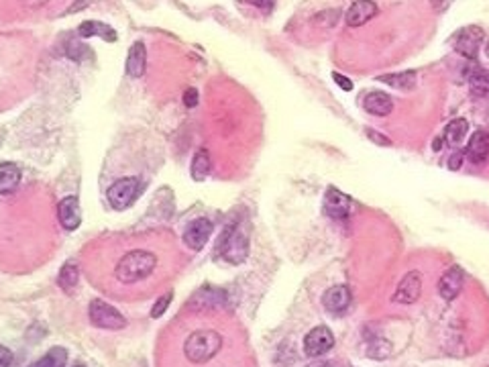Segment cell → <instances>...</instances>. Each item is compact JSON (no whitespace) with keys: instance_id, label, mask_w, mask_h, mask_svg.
Masks as SVG:
<instances>
[{"instance_id":"cell-1","label":"cell","mask_w":489,"mask_h":367,"mask_svg":"<svg viewBox=\"0 0 489 367\" xmlns=\"http://www.w3.org/2000/svg\"><path fill=\"white\" fill-rule=\"evenodd\" d=\"M155 267H157L155 253L145 251V249H131L117 263V267H114V280L124 284V286L139 284V282L147 280L155 272Z\"/></svg>"},{"instance_id":"cell-2","label":"cell","mask_w":489,"mask_h":367,"mask_svg":"<svg viewBox=\"0 0 489 367\" xmlns=\"http://www.w3.org/2000/svg\"><path fill=\"white\" fill-rule=\"evenodd\" d=\"M220 349H222V336L218 335L216 331H210V329L194 331L183 343L186 359L196 363V366L213 361L214 357L220 353Z\"/></svg>"},{"instance_id":"cell-3","label":"cell","mask_w":489,"mask_h":367,"mask_svg":"<svg viewBox=\"0 0 489 367\" xmlns=\"http://www.w3.org/2000/svg\"><path fill=\"white\" fill-rule=\"evenodd\" d=\"M218 253L229 263H243L249 255V241L247 235L239 227H232L225 233V237L218 243Z\"/></svg>"},{"instance_id":"cell-4","label":"cell","mask_w":489,"mask_h":367,"mask_svg":"<svg viewBox=\"0 0 489 367\" xmlns=\"http://www.w3.org/2000/svg\"><path fill=\"white\" fill-rule=\"evenodd\" d=\"M139 192H141V184H139L137 178H121L108 188V204L114 211H124L137 200Z\"/></svg>"},{"instance_id":"cell-5","label":"cell","mask_w":489,"mask_h":367,"mask_svg":"<svg viewBox=\"0 0 489 367\" xmlns=\"http://www.w3.org/2000/svg\"><path fill=\"white\" fill-rule=\"evenodd\" d=\"M88 317H90V322L94 326L108 329V331H119L127 324L121 312L104 300H92L90 308H88Z\"/></svg>"},{"instance_id":"cell-6","label":"cell","mask_w":489,"mask_h":367,"mask_svg":"<svg viewBox=\"0 0 489 367\" xmlns=\"http://www.w3.org/2000/svg\"><path fill=\"white\" fill-rule=\"evenodd\" d=\"M335 347V335L328 326H314L304 336V353L308 357H322Z\"/></svg>"},{"instance_id":"cell-7","label":"cell","mask_w":489,"mask_h":367,"mask_svg":"<svg viewBox=\"0 0 489 367\" xmlns=\"http://www.w3.org/2000/svg\"><path fill=\"white\" fill-rule=\"evenodd\" d=\"M455 39V51L467 60H477L479 47L483 43V31L481 27H465L453 37Z\"/></svg>"},{"instance_id":"cell-8","label":"cell","mask_w":489,"mask_h":367,"mask_svg":"<svg viewBox=\"0 0 489 367\" xmlns=\"http://www.w3.org/2000/svg\"><path fill=\"white\" fill-rule=\"evenodd\" d=\"M422 292V275L420 272H408L402 277L394 292V302L397 304H414L420 298Z\"/></svg>"},{"instance_id":"cell-9","label":"cell","mask_w":489,"mask_h":367,"mask_svg":"<svg viewBox=\"0 0 489 367\" xmlns=\"http://www.w3.org/2000/svg\"><path fill=\"white\" fill-rule=\"evenodd\" d=\"M213 229V223L208 218H198L183 230V243L188 245L192 251H200V249H204V245L208 243Z\"/></svg>"},{"instance_id":"cell-10","label":"cell","mask_w":489,"mask_h":367,"mask_svg":"<svg viewBox=\"0 0 489 367\" xmlns=\"http://www.w3.org/2000/svg\"><path fill=\"white\" fill-rule=\"evenodd\" d=\"M190 308L192 310H198V312H204V310H216V308H222L227 306V294L218 288H202L200 292H196L190 300Z\"/></svg>"},{"instance_id":"cell-11","label":"cell","mask_w":489,"mask_h":367,"mask_svg":"<svg viewBox=\"0 0 489 367\" xmlns=\"http://www.w3.org/2000/svg\"><path fill=\"white\" fill-rule=\"evenodd\" d=\"M324 213L331 218H347L353 213V202L347 194L338 192L336 188H328L324 198Z\"/></svg>"},{"instance_id":"cell-12","label":"cell","mask_w":489,"mask_h":367,"mask_svg":"<svg viewBox=\"0 0 489 367\" xmlns=\"http://www.w3.org/2000/svg\"><path fill=\"white\" fill-rule=\"evenodd\" d=\"M58 218L65 230H76L82 225V208L76 196H68L58 206Z\"/></svg>"},{"instance_id":"cell-13","label":"cell","mask_w":489,"mask_h":367,"mask_svg":"<svg viewBox=\"0 0 489 367\" xmlns=\"http://www.w3.org/2000/svg\"><path fill=\"white\" fill-rule=\"evenodd\" d=\"M463 284H465V274L461 267H451L446 270L441 280H439V294L443 296L444 300H455L461 290H463Z\"/></svg>"},{"instance_id":"cell-14","label":"cell","mask_w":489,"mask_h":367,"mask_svg":"<svg viewBox=\"0 0 489 367\" xmlns=\"http://www.w3.org/2000/svg\"><path fill=\"white\" fill-rule=\"evenodd\" d=\"M465 155L475 166H483L489 157V133L488 131H475L469 137V143L465 147Z\"/></svg>"},{"instance_id":"cell-15","label":"cell","mask_w":489,"mask_h":367,"mask_svg":"<svg viewBox=\"0 0 489 367\" xmlns=\"http://www.w3.org/2000/svg\"><path fill=\"white\" fill-rule=\"evenodd\" d=\"M377 13H380V6L375 2H369V0L351 2V6L347 9V25L349 27H363Z\"/></svg>"},{"instance_id":"cell-16","label":"cell","mask_w":489,"mask_h":367,"mask_svg":"<svg viewBox=\"0 0 489 367\" xmlns=\"http://www.w3.org/2000/svg\"><path fill=\"white\" fill-rule=\"evenodd\" d=\"M322 304L328 312L333 314H340L345 312L349 304H351V292L347 286H333L331 290H326L324 298H322Z\"/></svg>"},{"instance_id":"cell-17","label":"cell","mask_w":489,"mask_h":367,"mask_svg":"<svg viewBox=\"0 0 489 367\" xmlns=\"http://www.w3.org/2000/svg\"><path fill=\"white\" fill-rule=\"evenodd\" d=\"M147 70V49L143 41L133 43L127 55V74L131 78H143Z\"/></svg>"},{"instance_id":"cell-18","label":"cell","mask_w":489,"mask_h":367,"mask_svg":"<svg viewBox=\"0 0 489 367\" xmlns=\"http://www.w3.org/2000/svg\"><path fill=\"white\" fill-rule=\"evenodd\" d=\"M363 108L375 117H387L394 110V100L385 92H369L363 100Z\"/></svg>"},{"instance_id":"cell-19","label":"cell","mask_w":489,"mask_h":367,"mask_svg":"<svg viewBox=\"0 0 489 367\" xmlns=\"http://www.w3.org/2000/svg\"><path fill=\"white\" fill-rule=\"evenodd\" d=\"M21 184V169L16 164H0V194H13Z\"/></svg>"},{"instance_id":"cell-20","label":"cell","mask_w":489,"mask_h":367,"mask_svg":"<svg viewBox=\"0 0 489 367\" xmlns=\"http://www.w3.org/2000/svg\"><path fill=\"white\" fill-rule=\"evenodd\" d=\"M77 33L80 37H102L104 41H117V33L114 29L107 25V23H100V21H86L77 27Z\"/></svg>"},{"instance_id":"cell-21","label":"cell","mask_w":489,"mask_h":367,"mask_svg":"<svg viewBox=\"0 0 489 367\" xmlns=\"http://www.w3.org/2000/svg\"><path fill=\"white\" fill-rule=\"evenodd\" d=\"M210 168H213V157H210V151L208 149H198L194 153V159H192V168H190V174L196 182H202L208 174H210Z\"/></svg>"},{"instance_id":"cell-22","label":"cell","mask_w":489,"mask_h":367,"mask_svg":"<svg viewBox=\"0 0 489 367\" xmlns=\"http://www.w3.org/2000/svg\"><path fill=\"white\" fill-rule=\"evenodd\" d=\"M380 82L392 86V88H397V90H412L416 86V80H418V74L410 70V72H397V74H385V76L377 78Z\"/></svg>"},{"instance_id":"cell-23","label":"cell","mask_w":489,"mask_h":367,"mask_svg":"<svg viewBox=\"0 0 489 367\" xmlns=\"http://www.w3.org/2000/svg\"><path fill=\"white\" fill-rule=\"evenodd\" d=\"M467 129L469 124L465 119H455V121L448 122L446 131H444V143H448L451 147H458L463 141H465V135H467Z\"/></svg>"},{"instance_id":"cell-24","label":"cell","mask_w":489,"mask_h":367,"mask_svg":"<svg viewBox=\"0 0 489 367\" xmlns=\"http://www.w3.org/2000/svg\"><path fill=\"white\" fill-rule=\"evenodd\" d=\"M65 363H68V351L63 347H53L29 367H65Z\"/></svg>"},{"instance_id":"cell-25","label":"cell","mask_w":489,"mask_h":367,"mask_svg":"<svg viewBox=\"0 0 489 367\" xmlns=\"http://www.w3.org/2000/svg\"><path fill=\"white\" fill-rule=\"evenodd\" d=\"M80 282V267L76 263H65L58 275V286L61 290H74Z\"/></svg>"},{"instance_id":"cell-26","label":"cell","mask_w":489,"mask_h":367,"mask_svg":"<svg viewBox=\"0 0 489 367\" xmlns=\"http://www.w3.org/2000/svg\"><path fill=\"white\" fill-rule=\"evenodd\" d=\"M469 88H471V94L477 96V98H483L489 94V72L477 68L473 74L469 76Z\"/></svg>"},{"instance_id":"cell-27","label":"cell","mask_w":489,"mask_h":367,"mask_svg":"<svg viewBox=\"0 0 489 367\" xmlns=\"http://www.w3.org/2000/svg\"><path fill=\"white\" fill-rule=\"evenodd\" d=\"M171 292H168L166 296H161L157 302H155V306L151 308V319H159V317H163V312L168 310V306L171 304Z\"/></svg>"},{"instance_id":"cell-28","label":"cell","mask_w":489,"mask_h":367,"mask_svg":"<svg viewBox=\"0 0 489 367\" xmlns=\"http://www.w3.org/2000/svg\"><path fill=\"white\" fill-rule=\"evenodd\" d=\"M365 135L369 141H373V143H377V145H383V147H389V145H392V139L385 137L382 133H377V131H373V129H367Z\"/></svg>"},{"instance_id":"cell-29","label":"cell","mask_w":489,"mask_h":367,"mask_svg":"<svg viewBox=\"0 0 489 367\" xmlns=\"http://www.w3.org/2000/svg\"><path fill=\"white\" fill-rule=\"evenodd\" d=\"M183 105L188 108H194L198 105V90L196 88H188L183 94Z\"/></svg>"},{"instance_id":"cell-30","label":"cell","mask_w":489,"mask_h":367,"mask_svg":"<svg viewBox=\"0 0 489 367\" xmlns=\"http://www.w3.org/2000/svg\"><path fill=\"white\" fill-rule=\"evenodd\" d=\"M463 159H465V151H455L453 155H451V159H448V169L451 171H457V169H461V166H463Z\"/></svg>"},{"instance_id":"cell-31","label":"cell","mask_w":489,"mask_h":367,"mask_svg":"<svg viewBox=\"0 0 489 367\" xmlns=\"http://www.w3.org/2000/svg\"><path fill=\"white\" fill-rule=\"evenodd\" d=\"M13 353L11 349H6L4 345H0V367H11L13 366Z\"/></svg>"},{"instance_id":"cell-32","label":"cell","mask_w":489,"mask_h":367,"mask_svg":"<svg viewBox=\"0 0 489 367\" xmlns=\"http://www.w3.org/2000/svg\"><path fill=\"white\" fill-rule=\"evenodd\" d=\"M333 78H335L336 84H338V86H340V88H343L345 92L353 90V82L347 76H343L340 72H335V74H333Z\"/></svg>"},{"instance_id":"cell-33","label":"cell","mask_w":489,"mask_h":367,"mask_svg":"<svg viewBox=\"0 0 489 367\" xmlns=\"http://www.w3.org/2000/svg\"><path fill=\"white\" fill-rule=\"evenodd\" d=\"M443 147H444V139L443 137L434 139V145H432V149H434V151H441Z\"/></svg>"},{"instance_id":"cell-34","label":"cell","mask_w":489,"mask_h":367,"mask_svg":"<svg viewBox=\"0 0 489 367\" xmlns=\"http://www.w3.org/2000/svg\"><path fill=\"white\" fill-rule=\"evenodd\" d=\"M432 6H434V9H441V11H444V9H448V6H451V2H441V4H439V2H432Z\"/></svg>"},{"instance_id":"cell-35","label":"cell","mask_w":489,"mask_h":367,"mask_svg":"<svg viewBox=\"0 0 489 367\" xmlns=\"http://www.w3.org/2000/svg\"><path fill=\"white\" fill-rule=\"evenodd\" d=\"M485 55L489 58V41H488V46H485Z\"/></svg>"},{"instance_id":"cell-36","label":"cell","mask_w":489,"mask_h":367,"mask_svg":"<svg viewBox=\"0 0 489 367\" xmlns=\"http://www.w3.org/2000/svg\"><path fill=\"white\" fill-rule=\"evenodd\" d=\"M76 367H84V366H76Z\"/></svg>"}]
</instances>
